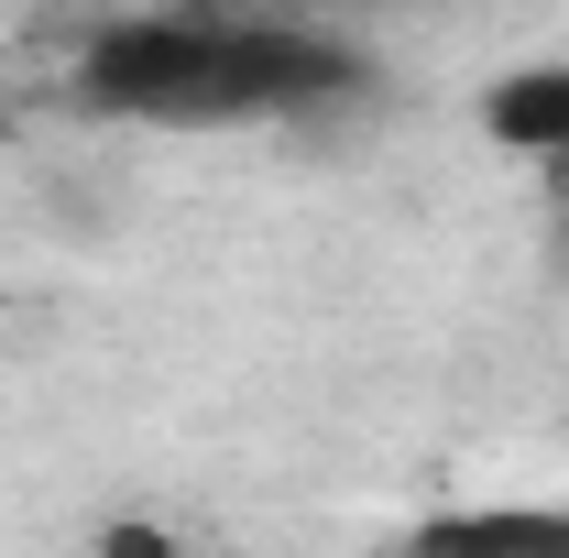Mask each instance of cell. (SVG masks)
Instances as JSON below:
<instances>
[{
    "instance_id": "obj_1",
    "label": "cell",
    "mask_w": 569,
    "mask_h": 558,
    "mask_svg": "<svg viewBox=\"0 0 569 558\" xmlns=\"http://www.w3.org/2000/svg\"><path fill=\"white\" fill-rule=\"evenodd\" d=\"M67 99L88 121H318V110H351L372 99L340 33H307V22H230V11H132L110 33H88Z\"/></svg>"
},
{
    "instance_id": "obj_2",
    "label": "cell",
    "mask_w": 569,
    "mask_h": 558,
    "mask_svg": "<svg viewBox=\"0 0 569 558\" xmlns=\"http://www.w3.org/2000/svg\"><path fill=\"white\" fill-rule=\"evenodd\" d=\"M406 558H569V504H438Z\"/></svg>"
},
{
    "instance_id": "obj_3",
    "label": "cell",
    "mask_w": 569,
    "mask_h": 558,
    "mask_svg": "<svg viewBox=\"0 0 569 558\" xmlns=\"http://www.w3.org/2000/svg\"><path fill=\"white\" fill-rule=\"evenodd\" d=\"M471 121L493 153H526V165H569V56H537V67H503Z\"/></svg>"
},
{
    "instance_id": "obj_4",
    "label": "cell",
    "mask_w": 569,
    "mask_h": 558,
    "mask_svg": "<svg viewBox=\"0 0 569 558\" xmlns=\"http://www.w3.org/2000/svg\"><path fill=\"white\" fill-rule=\"evenodd\" d=\"M88 558H198V548H187L164 515L132 504V515H99V526H88Z\"/></svg>"
}]
</instances>
